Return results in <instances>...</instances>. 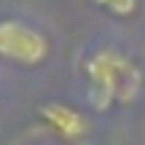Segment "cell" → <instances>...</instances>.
Listing matches in <instances>:
<instances>
[{"label": "cell", "mask_w": 145, "mask_h": 145, "mask_svg": "<svg viewBox=\"0 0 145 145\" xmlns=\"http://www.w3.org/2000/svg\"><path fill=\"white\" fill-rule=\"evenodd\" d=\"M83 75H86V102L97 113H105L113 105H129L142 91L140 65L113 46L97 48L83 62Z\"/></svg>", "instance_id": "6da1fadb"}, {"label": "cell", "mask_w": 145, "mask_h": 145, "mask_svg": "<svg viewBox=\"0 0 145 145\" xmlns=\"http://www.w3.org/2000/svg\"><path fill=\"white\" fill-rule=\"evenodd\" d=\"M105 11H110L113 16H132L137 11V0H113Z\"/></svg>", "instance_id": "277c9868"}, {"label": "cell", "mask_w": 145, "mask_h": 145, "mask_svg": "<svg viewBox=\"0 0 145 145\" xmlns=\"http://www.w3.org/2000/svg\"><path fill=\"white\" fill-rule=\"evenodd\" d=\"M51 54V43L38 27L19 16H3L0 19V59L22 65V67H38Z\"/></svg>", "instance_id": "7a4b0ae2"}, {"label": "cell", "mask_w": 145, "mask_h": 145, "mask_svg": "<svg viewBox=\"0 0 145 145\" xmlns=\"http://www.w3.org/2000/svg\"><path fill=\"white\" fill-rule=\"evenodd\" d=\"M38 116H40V121L54 132V135L62 137V140H67V142L83 140L86 132H89L86 116H83L78 108L67 105V102H57V99H51V102L40 105Z\"/></svg>", "instance_id": "3957f363"}, {"label": "cell", "mask_w": 145, "mask_h": 145, "mask_svg": "<svg viewBox=\"0 0 145 145\" xmlns=\"http://www.w3.org/2000/svg\"><path fill=\"white\" fill-rule=\"evenodd\" d=\"M91 3H97V5H102V8H108V5L113 3V0H91Z\"/></svg>", "instance_id": "5b68a950"}]
</instances>
